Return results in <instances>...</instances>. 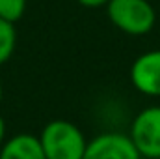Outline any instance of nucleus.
<instances>
[{
	"mask_svg": "<svg viewBox=\"0 0 160 159\" xmlns=\"http://www.w3.org/2000/svg\"><path fill=\"white\" fill-rule=\"evenodd\" d=\"M0 159H47L41 148L39 137L19 133L0 146Z\"/></svg>",
	"mask_w": 160,
	"mask_h": 159,
	"instance_id": "6",
	"label": "nucleus"
},
{
	"mask_svg": "<svg viewBox=\"0 0 160 159\" xmlns=\"http://www.w3.org/2000/svg\"><path fill=\"white\" fill-rule=\"evenodd\" d=\"M132 86L149 97H160V49L142 52L130 66Z\"/></svg>",
	"mask_w": 160,
	"mask_h": 159,
	"instance_id": "5",
	"label": "nucleus"
},
{
	"mask_svg": "<svg viewBox=\"0 0 160 159\" xmlns=\"http://www.w3.org/2000/svg\"><path fill=\"white\" fill-rule=\"evenodd\" d=\"M77 2L84 8H102V6H108L110 0H77Z\"/></svg>",
	"mask_w": 160,
	"mask_h": 159,
	"instance_id": "9",
	"label": "nucleus"
},
{
	"mask_svg": "<svg viewBox=\"0 0 160 159\" xmlns=\"http://www.w3.org/2000/svg\"><path fill=\"white\" fill-rule=\"evenodd\" d=\"M15 45H17V30H15V25L0 19V66L6 64L13 56Z\"/></svg>",
	"mask_w": 160,
	"mask_h": 159,
	"instance_id": "7",
	"label": "nucleus"
},
{
	"mask_svg": "<svg viewBox=\"0 0 160 159\" xmlns=\"http://www.w3.org/2000/svg\"><path fill=\"white\" fill-rule=\"evenodd\" d=\"M142 159H160V105L142 109L127 133Z\"/></svg>",
	"mask_w": 160,
	"mask_h": 159,
	"instance_id": "3",
	"label": "nucleus"
},
{
	"mask_svg": "<svg viewBox=\"0 0 160 159\" xmlns=\"http://www.w3.org/2000/svg\"><path fill=\"white\" fill-rule=\"evenodd\" d=\"M26 11V0H0V19L15 25Z\"/></svg>",
	"mask_w": 160,
	"mask_h": 159,
	"instance_id": "8",
	"label": "nucleus"
},
{
	"mask_svg": "<svg viewBox=\"0 0 160 159\" xmlns=\"http://www.w3.org/2000/svg\"><path fill=\"white\" fill-rule=\"evenodd\" d=\"M6 142V122L2 118V114H0V146Z\"/></svg>",
	"mask_w": 160,
	"mask_h": 159,
	"instance_id": "10",
	"label": "nucleus"
},
{
	"mask_svg": "<svg viewBox=\"0 0 160 159\" xmlns=\"http://www.w3.org/2000/svg\"><path fill=\"white\" fill-rule=\"evenodd\" d=\"M106 15L118 30L128 36H145L157 23V11L149 0H110Z\"/></svg>",
	"mask_w": 160,
	"mask_h": 159,
	"instance_id": "2",
	"label": "nucleus"
},
{
	"mask_svg": "<svg viewBox=\"0 0 160 159\" xmlns=\"http://www.w3.org/2000/svg\"><path fill=\"white\" fill-rule=\"evenodd\" d=\"M47 159H82L88 139L77 123L69 120H52L38 135Z\"/></svg>",
	"mask_w": 160,
	"mask_h": 159,
	"instance_id": "1",
	"label": "nucleus"
},
{
	"mask_svg": "<svg viewBox=\"0 0 160 159\" xmlns=\"http://www.w3.org/2000/svg\"><path fill=\"white\" fill-rule=\"evenodd\" d=\"M2 97H4V90H2V82H0V103H2Z\"/></svg>",
	"mask_w": 160,
	"mask_h": 159,
	"instance_id": "11",
	"label": "nucleus"
},
{
	"mask_svg": "<svg viewBox=\"0 0 160 159\" xmlns=\"http://www.w3.org/2000/svg\"><path fill=\"white\" fill-rule=\"evenodd\" d=\"M82 159H142L128 135L108 131L88 140Z\"/></svg>",
	"mask_w": 160,
	"mask_h": 159,
	"instance_id": "4",
	"label": "nucleus"
}]
</instances>
